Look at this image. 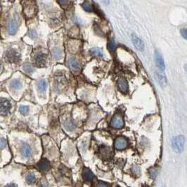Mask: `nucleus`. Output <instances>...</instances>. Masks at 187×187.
Returning a JSON list of instances; mask_svg holds the SVG:
<instances>
[{"label":"nucleus","mask_w":187,"mask_h":187,"mask_svg":"<svg viewBox=\"0 0 187 187\" xmlns=\"http://www.w3.org/2000/svg\"><path fill=\"white\" fill-rule=\"evenodd\" d=\"M185 139L182 135H178L174 136L172 140V147L174 152L180 153L183 151L184 148Z\"/></svg>","instance_id":"nucleus-1"},{"label":"nucleus","mask_w":187,"mask_h":187,"mask_svg":"<svg viewBox=\"0 0 187 187\" xmlns=\"http://www.w3.org/2000/svg\"><path fill=\"white\" fill-rule=\"evenodd\" d=\"M5 58L11 63L18 64L21 61V54L14 49H9L5 53Z\"/></svg>","instance_id":"nucleus-2"},{"label":"nucleus","mask_w":187,"mask_h":187,"mask_svg":"<svg viewBox=\"0 0 187 187\" xmlns=\"http://www.w3.org/2000/svg\"><path fill=\"white\" fill-rule=\"evenodd\" d=\"M35 65L38 68H44L47 65V56L42 52H37L33 57Z\"/></svg>","instance_id":"nucleus-3"},{"label":"nucleus","mask_w":187,"mask_h":187,"mask_svg":"<svg viewBox=\"0 0 187 187\" xmlns=\"http://www.w3.org/2000/svg\"><path fill=\"white\" fill-rule=\"evenodd\" d=\"M27 4H24V12L27 17H31L35 15L36 12L35 5V1H25Z\"/></svg>","instance_id":"nucleus-4"},{"label":"nucleus","mask_w":187,"mask_h":187,"mask_svg":"<svg viewBox=\"0 0 187 187\" xmlns=\"http://www.w3.org/2000/svg\"><path fill=\"white\" fill-rule=\"evenodd\" d=\"M110 126L115 129H120L124 126V120L122 116L119 113H116L112 118Z\"/></svg>","instance_id":"nucleus-5"},{"label":"nucleus","mask_w":187,"mask_h":187,"mask_svg":"<svg viewBox=\"0 0 187 187\" xmlns=\"http://www.w3.org/2000/svg\"><path fill=\"white\" fill-rule=\"evenodd\" d=\"M114 146H115V148L117 150H123L127 148V146H128V141L124 136H118L115 139Z\"/></svg>","instance_id":"nucleus-6"},{"label":"nucleus","mask_w":187,"mask_h":187,"mask_svg":"<svg viewBox=\"0 0 187 187\" xmlns=\"http://www.w3.org/2000/svg\"><path fill=\"white\" fill-rule=\"evenodd\" d=\"M11 103L9 100L1 98V115H7L10 112L11 109Z\"/></svg>","instance_id":"nucleus-7"},{"label":"nucleus","mask_w":187,"mask_h":187,"mask_svg":"<svg viewBox=\"0 0 187 187\" xmlns=\"http://www.w3.org/2000/svg\"><path fill=\"white\" fill-rule=\"evenodd\" d=\"M62 122H63V125L65 128L68 131H73L75 129L76 124L73 122L71 121V120L68 117H64L63 118V120H62Z\"/></svg>","instance_id":"nucleus-8"},{"label":"nucleus","mask_w":187,"mask_h":187,"mask_svg":"<svg viewBox=\"0 0 187 187\" xmlns=\"http://www.w3.org/2000/svg\"><path fill=\"white\" fill-rule=\"evenodd\" d=\"M155 61H156V64L160 70L163 71L165 68V62H164L163 59H162V56L158 51H156L155 52Z\"/></svg>","instance_id":"nucleus-9"},{"label":"nucleus","mask_w":187,"mask_h":187,"mask_svg":"<svg viewBox=\"0 0 187 187\" xmlns=\"http://www.w3.org/2000/svg\"><path fill=\"white\" fill-rule=\"evenodd\" d=\"M132 41L133 42L134 45L136 47L137 49L140 50V51H143L144 49V44L143 41L141 40L139 37H138L136 35L133 34L132 35Z\"/></svg>","instance_id":"nucleus-10"},{"label":"nucleus","mask_w":187,"mask_h":187,"mask_svg":"<svg viewBox=\"0 0 187 187\" xmlns=\"http://www.w3.org/2000/svg\"><path fill=\"white\" fill-rule=\"evenodd\" d=\"M118 87L119 90L122 93L125 94L128 92L129 86L127 80L124 78H120L118 80Z\"/></svg>","instance_id":"nucleus-11"},{"label":"nucleus","mask_w":187,"mask_h":187,"mask_svg":"<svg viewBox=\"0 0 187 187\" xmlns=\"http://www.w3.org/2000/svg\"><path fill=\"white\" fill-rule=\"evenodd\" d=\"M18 26H19V25H18V22L16 19L11 20L10 22L9 23L8 28H7L8 33L10 35H14L17 31Z\"/></svg>","instance_id":"nucleus-12"},{"label":"nucleus","mask_w":187,"mask_h":187,"mask_svg":"<svg viewBox=\"0 0 187 187\" xmlns=\"http://www.w3.org/2000/svg\"><path fill=\"white\" fill-rule=\"evenodd\" d=\"M156 78L158 83L162 87H164L167 85V78L165 74L161 72H156Z\"/></svg>","instance_id":"nucleus-13"},{"label":"nucleus","mask_w":187,"mask_h":187,"mask_svg":"<svg viewBox=\"0 0 187 187\" xmlns=\"http://www.w3.org/2000/svg\"><path fill=\"white\" fill-rule=\"evenodd\" d=\"M99 151L101 156H102L103 158H108L112 155V150L110 149V147L106 146L104 145L100 146Z\"/></svg>","instance_id":"nucleus-14"},{"label":"nucleus","mask_w":187,"mask_h":187,"mask_svg":"<svg viewBox=\"0 0 187 187\" xmlns=\"http://www.w3.org/2000/svg\"><path fill=\"white\" fill-rule=\"evenodd\" d=\"M21 153H22L23 156L25 158H29L30 157L32 154L31 151V148L30 147V146L26 144H24L21 147Z\"/></svg>","instance_id":"nucleus-15"},{"label":"nucleus","mask_w":187,"mask_h":187,"mask_svg":"<svg viewBox=\"0 0 187 187\" xmlns=\"http://www.w3.org/2000/svg\"><path fill=\"white\" fill-rule=\"evenodd\" d=\"M38 167L42 171H47L50 169V162H49V160H47V159L44 158L42 159V160H40V162L38 164Z\"/></svg>","instance_id":"nucleus-16"},{"label":"nucleus","mask_w":187,"mask_h":187,"mask_svg":"<svg viewBox=\"0 0 187 187\" xmlns=\"http://www.w3.org/2000/svg\"><path fill=\"white\" fill-rule=\"evenodd\" d=\"M68 65L71 67V68H73V70H75V71H77V70L80 69V64H79L78 61H77V59L74 57H71L68 59Z\"/></svg>","instance_id":"nucleus-17"},{"label":"nucleus","mask_w":187,"mask_h":187,"mask_svg":"<svg viewBox=\"0 0 187 187\" xmlns=\"http://www.w3.org/2000/svg\"><path fill=\"white\" fill-rule=\"evenodd\" d=\"M83 177L85 181L88 182V181H90L93 179L94 174L90 170H89V169H85L84 171H83Z\"/></svg>","instance_id":"nucleus-18"},{"label":"nucleus","mask_w":187,"mask_h":187,"mask_svg":"<svg viewBox=\"0 0 187 187\" xmlns=\"http://www.w3.org/2000/svg\"><path fill=\"white\" fill-rule=\"evenodd\" d=\"M89 53L92 56H101V57H103V56L102 49L100 48H98V47H94V48L91 49L89 51Z\"/></svg>","instance_id":"nucleus-19"},{"label":"nucleus","mask_w":187,"mask_h":187,"mask_svg":"<svg viewBox=\"0 0 187 187\" xmlns=\"http://www.w3.org/2000/svg\"><path fill=\"white\" fill-rule=\"evenodd\" d=\"M23 69L25 71L26 73L31 74L34 72V68H33V66H32V64L29 62H25V63L23 66Z\"/></svg>","instance_id":"nucleus-20"},{"label":"nucleus","mask_w":187,"mask_h":187,"mask_svg":"<svg viewBox=\"0 0 187 187\" xmlns=\"http://www.w3.org/2000/svg\"><path fill=\"white\" fill-rule=\"evenodd\" d=\"M52 56L55 59H59L61 58V56H62V53H61V51L60 48H59V47H54V49H52Z\"/></svg>","instance_id":"nucleus-21"},{"label":"nucleus","mask_w":187,"mask_h":187,"mask_svg":"<svg viewBox=\"0 0 187 187\" xmlns=\"http://www.w3.org/2000/svg\"><path fill=\"white\" fill-rule=\"evenodd\" d=\"M37 87L41 92H45L47 88V83L45 80H40L37 83Z\"/></svg>","instance_id":"nucleus-22"},{"label":"nucleus","mask_w":187,"mask_h":187,"mask_svg":"<svg viewBox=\"0 0 187 187\" xmlns=\"http://www.w3.org/2000/svg\"><path fill=\"white\" fill-rule=\"evenodd\" d=\"M10 87L13 89H20L22 87V83L18 80H13L11 81L10 83Z\"/></svg>","instance_id":"nucleus-23"},{"label":"nucleus","mask_w":187,"mask_h":187,"mask_svg":"<svg viewBox=\"0 0 187 187\" xmlns=\"http://www.w3.org/2000/svg\"><path fill=\"white\" fill-rule=\"evenodd\" d=\"M83 9H84L87 12H94V11L92 4H91L90 3L87 1H85V2L83 3Z\"/></svg>","instance_id":"nucleus-24"},{"label":"nucleus","mask_w":187,"mask_h":187,"mask_svg":"<svg viewBox=\"0 0 187 187\" xmlns=\"http://www.w3.org/2000/svg\"><path fill=\"white\" fill-rule=\"evenodd\" d=\"M25 179H26L28 183L32 184V183H34V182H35L36 178L33 173H28V174H27L26 177H25Z\"/></svg>","instance_id":"nucleus-25"},{"label":"nucleus","mask_w":187,"mask_h":187,"mask_svg":"<svg viewBox=\"0 0 187 187\" xmlns=\"http://www.w3.org/2000/svg\"><path fill=\"white\" fill-rule=\"evenodd\" d=\"M108 48L109 51H111V52L115 51V48H116V44H115V40H114L113 39H111L108 42Z\"/></svg>","instance_id":"nucleus-26"},{"label":"nucleus","mask_w":187,"mask_h":187,"mask_svg":"<svg viewBox=\"0 0 187 187\" xmlns=\"http://www.w3.org/2000/svg\"><path fill=\"white\" fill-rule=\"evenodd\" d=\"M19 111L21 112L22 115H27L29 112V108L28 106H20L19 108Z\"/></svg>","instance_id":"nucleus-27"},{"label":"nucleus","mask_w":187,"mask_h":187,"mask_svg":"<svg viewBox=\"0 0 187 187\" xmlns=\"http://www.w3.org/2000/svg\"><path fill=\"white\" fill-rule=\"evenodd\" d=\"M149 172V174L150 175V177L153 178H156V176L158 174V170L156 168H150L148 171Z\"/></svg>","instance_id":"nucleus-28"},{"label":"nucleus","mask_w":187,"mask_h":187,"mask_svg":"<svg viewBox=\"0 0 187 187\" xmlns=\"http://www.w3.org/2000/svg\"><path fill=\"white\" fill-rule=\"evenodd\" d=\"M28 35L30 37L35 39V38L37 37V33L35 30H33V29H31V30H30L28 31Z\"/></svg>","instance_id":"nucleus-29"},{"label":"nucleus","mask_w":187,"mask_h":187,"mask_svg":"<svg viewBox=\"0 0 187 187\" xmlns=\"http://www.w3.org/2000/svg\"><path fill=\"white\" fill-rule=\"evenodd\" d=\"M181 34L182 37L187 40V28H184L181 30Z\"/></svg>","instance_id":"nucleus-30"},{"label":"nucleus","mask_w":187,"mask_h":187,"mask_svg":"<svg viewBox=\"0 0 187 187\" xmlns=\"http://www.w3.org/2000/svg\"><path fill=\"white\" fill-rule=\"evenodd\" d=\"M7 145V141L4 138H1V148L3 149L4 148H5Z\"/></svg>","instance_id":"nucleus-31"},{"label":"nucleus","mask_w":187,"mask_h":187,"mask_svg":"<svg viewBox=\"0 0 187 187\" xmlns=\"http://www.w3.org/2000/svg\"><path fill=\"white\" fill-rule=\"evenodd\" d=\"M132 171L133 172L134 174H138L139 173V168L137 166H134L132 168Z\"/></svg>","instance_id":"nucleus-32"},{"label":"nucleus","mask_w":187,"mask_h":187,"mask_svg":"<svg viewBox=\"0 0 187 187\" xmlns=\"http://www.w3.org/2000/svg\"><path fill=\"white\" fill-rule=\"evenodd\" d=\"M96 187H108V185L106 184L105 182H99L98 183V184H97Z\"/></svg>","instance_id":"nucleus-33"},{"label":"nucleus","mask_w":187,"mask_h":187,"mask_svg":"<svg viewBox=\"0 0 187 187\" xmlns=\"http://www.w3.org/2000/svg\"><path fill=\"white\" fill-rule=\"evenodd\" d=\"M58 2L61 4V5L63 6V4H67L68 3V1H58Z\"/></svg>","instance_id":"nucleus-34"},{"label":"nucleus","mask_w":187,"mask_h":187,"mask_svg":"<svg viewBox=\"0 0 187 187\" xmlns=\"http://www.w3.org/2000/svg\"><path fill=\"white\" fill-rule=\"evenodd\" d=\"M4 187H16V186H15L13 184H8L6 185Z\"/></svg>","instance_id":"nucleus-35"},{"label":"nucleus","mask_w":187,"mask_h":187,"mask_svg":"<svg viewBox=\"0 0 187 187\" xmlns=\"http://www.w3.org/2000/svg\"><path fill=\"white\" fill-rule=\"evenodd\" d=\"M41 187H49V186L47 183H43L42 184V186H41Z\"/></svg>","instance_id":"nucleus-36"},{"label":"nucleus","mask_w":187,"mask_h":187,"mask_svg":"<svg viewBox=\"0 0 187 187\" xmlns=\"http://www.w3.org/2000/svg\"><path fill=\"white\" fill-rule=\"evenodd\" d=\"M184 69H185V71H186V72L187 73V64L184 66Z\"/></svg>","instance_id":"nucleus-37"}]
</instances>
